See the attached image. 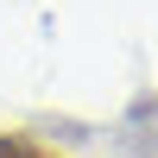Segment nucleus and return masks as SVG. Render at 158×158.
Returning a JSON list of instances; mask_svg holds the SVG:
<instances>
[{
    "label": "nucleus",
    "instance_id": "nucleus-1",
    "mask_svg": "<svg viewBox=\"0 0 158 158\" xmlns=\"http://www.w3.org/2000/svg\"><path fill=\"white\" fill-rule=\"evenodd\" d=\"M0 158H63V152L38 146V139H0Z\"/></svg>",
    "mask_w": 158,
    "mask_h": 158
}]
</instances>
